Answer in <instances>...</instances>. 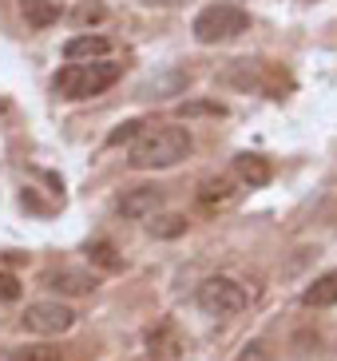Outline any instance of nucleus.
Here are the masks:
<instances>
[{
    "mask_svg": "<svg viewBox=\"0 0 337 361\" xmlns=\"http://www.w3.org/2000/svg\"><path fill=\"white\" fill-rule=\"evenodd\" d=\"M190 147H195V139H190L187 128L159 123V128H143V135L127 151V163L135 171H167V167L187 159Z\"/></svg>",
    "mask_w": 337,
    "mask_h": 361,
    "instance_id": "f257e3e1",
    "label": "nucleus"
},
{
    "mask_svg": "<svg viewBox=\"0 0 337 361\" xmlns=\"http://www.w3.org/2000/svg\"><path fill=\"white\" fill-rule=\"evenodd\" d=\"M119 75H123V64H116V60L68 64L56 72L52 87H56V96H63V99H92L99 92H107L111 84H119Z\"/></svg>",
    "mask_w": 337,
    "mask_h": 361,
    "instance_id": "f03ea898",
    "label": "nucleus"
},
{
    "mask_svg": "<svg viewBox=\"0 0 337 361\" xmlns=\"http://www.w3.org/2000/svg\"><path fill=\"white\" fill-rule=\"evenodd\" d=\"M250 28V12L243 4H231V0H219V4H207V8L195 16L190 32L199 44H226L234 36H243Z\"/></svg>",
    "mask_w": 337,
    "mask_h": 361,
    "instance_id": "7ed1b4c3",
    "label": "nucleus"
},
{
    "mask_svg": "<svg viewBox=\"0 0 337 361\" xmlns=\"http://www.w3.org/2000/svg\"><path fill=\"white\" fill-rule=\"evenodd\" d=\"M199 310L211 318H234L246 310V286H238L234 278L214 274L199 286Z\"/></svg>",
    "mask_w": 337,
    "mask_h": 361,
    "instance_id": "20e7f679",
    "label": "nucleus"
},
{
    "mask_svg": "<svg viewBox=\"0 0 337 361\" xmlns=\"http://www.w3.org/2000/svg\"><path fill=\"white\" fill-rule=\"evenodd\" d=\"M20 326L28 329V334H36V338H60V334H68V329L75 326V314H72V306H63V302H32V306L24 310Z\"/></svg>",
    "mask_w": 337,
    "mask_h": 361,
    "instance_id": "39448f33",
    "label": "nucleus"
},
{
    "mask_svg": "<svg viewBox=\"0 0 337 361\" xmlns=\"http://www.w3.org/2000/svg\"><path fill=\"white\" fill-rule=\"evenodd\" d=\"M159 207H163V191L159 187H131L119 199V214L123 219H155Z\"/></svg>",
    "mask_w": 337,
    "mask_h": 361,
    "instance_id": "423d86ee",
    "label": "nucleus"
},
{
    "mask_svg": "<svg viewBox=\"0 0 337 361\" xmlns=\"http://www.w3.org/2000/svg\"><path fill=\"white\" fill-rule=\"evenodd\" d=\"M238 199V183L231 175H214V179H202L199 183V207L202 211H226L231 202Z\"/></svg>",
    "mask_w": 337,
    "mask_h": 361,
    "instance_id": "0eeeda50",
    "label": "nucleus"
},
{
    "mask_svg": "<svg viewBox=\"0 0 337 361\" xmlns=\"http://www.w3.org/2000/svg\"><path fill=\"white\" fill-rule=\"evenodd\" d=\"M111 52V40L107 36H95V32H80L72 40L63 44V56L72 60V64H92V60H107Z\"/></svg>",
    "mask_w": 337,
    "mask_h": 361,
    "instance_id": "6e6552de",
    "label": "nucleus"
},
{
    "mask_svg": "<svg viewBox=\"0 0 337 361\" xmlns=\"http://www.w3.org/2000/svg\"><path fill=\"white\" fill-rule=\"evenodd\" d=\"M48 282V290H56V294L63 298H80V294H92L95 290V274H84V270H52V274L44 278Z\"/></svg>",
    "mask_w": 337,
    "mask_h": 361,
    "instance_id": "1a4fd4ad",
    "label": "nucleus"
},
{
    "mask_svg": "<svg viewBox=\"0 0 337 361\" xmlns=\"http://www.w3.org/2000/svg\"><path fill=\"white\" fill-rule=\"evenodd\" d=\"M234 175H238L246 187H266V183L274 179V167H270L262 155H250V151H243V155L234 159Z\"/></svg>",
    "mask_w": 337,
    "mask_h": 361,
    "instance_id": "9d476101",
    "label": "nucleus"
},
{
    "mask_svg": "<svg viewBox=\"0 0 337 361\" xmlns=\"http://www.w3.org/2000/svg\"><path fill=\"white\" fill-rule=\"evenodd\" d=\"M302 306H314V310H326V306H337V270L314 278L306 290H302Z\"/></svg>",
    "mask_w": 337,
    "mask_h": 361,
    "instance_id": "9b49d317",
    "label": "nucleus"
},
{
    "mask_svg": "<svg viewBox=\"0 0 337 361\" xmlns=\"http://www.w3.org/2000/svg\"><path fill=\"white\" fill-rule=\"evenodd\" d=\"M20 16L28 28H52L60 20V4L56 0H20Z\"/></svg>",
    "mask_w": 337,
    "mask_h": 361,
    "instance_id": "f8f14e48",
    "label": "nucleus"
},
{
    "mask_svg": "<svg viewBox=\"0 0 337 361\" xmlns=\"http://www.w3.org/2000/svg\"><path fill=\"white\" fill-rule=\"evenodd\" d=\"M87 262L99 266V270H107V274H119V270H123V258H119V250L107 243V238L87 243Z\"/></svg>",
    "mask_w": 337,
    "mask_h": 361,
    "instance_id": "ddd939ff",
    "label": "nucleus"
},
{
    "mask_svg": "<svg viewBox=\"0 0 337 361\" xmlns=\"http://www.w3.org/2000/svg\"><path fill=\"white\" fill-rule=\"evenodd\" d=\"M147 231L155 238H179V234H187V219L183 214H155L147 223Z\"/></svg>",
    "mask_w": 337,
    "mask_h": 361,
    "instance_id": "4468645a",
    "label": "nucleus"
},
{
    "mask_svg": "<svg viewBox=\"0 0 337 361\" xmlns=\"http://www.w3.org/2000/svg\"><path fill=\"white\" fill-rule=\"evenodd\" d=\"M179 116L190 119V116H226V107L219 99H190V104H179Z\"/></svg>",
    "mask_w": 337,
    "mask_h": 361,
    "instance_id": "2eb2a0df",
    "label": "nucleus"
},
{
    "mask_svg": "<svg viewBox=\"0 0 337 361\" xmlns=\"http://www.w3.org/2000/svg\"><path fill=\"white\" fill-rule=\"evenodd\" d=\"M4 361H60V350H52V345H28V350H12Z\"/></svg>",
    "mask_w": 337,
    "mask_h": 361,
    "instance_id": "dca6fc26",
    "label": "nucleus"
},
{
    "mask_svg": "<svg viewBox=\"0 0 337 361\" xmlns=\"http://www.w3.org/2000/svg\"><path fill=\"white\" fill-rule=\"evenodd\" d=\"M143 128H147L143 119H127V123H119V128L107 135V143H111V147H119V143H135V139L143 135Z\"/></svg>",
    "mask_w": 337,
    "mask_h": 361,
    "instance_id": "f3484780",
    "label": "nucleus"
},
{
    "mask_svg": "<svg viewBox=\"0 0 337 361\" xmlns=\"http://www.w3.org/2000/svg\"><path fill=\"white\" fill-rule=\"evenodd\" d=\"M107 12H104V4H92V0H84V4H75V12H72V20L75 24H99Z\"/></svg>",
    "mask_w": 337,
    "mask_h": 361,
    "instance_id": "a211bd4d",
    "label": "nucleus"
},
{
    "mask_svg": "<svg viewBox=\"0 0 337 361\" xmlns=\"http://www.w3.org/2000/svg\"><path fill=\"white\" fill-rule=\"evenodd\" d=\"M238 361H274V357H270V350H266V341H246L243 353H238Z\"/></svg>",
    "mask_w": 337,
    "mask_h": 361,
    "instance_id": "6ab92c4d",
    "label": "nucleus"
},
{
    "mask_svg": "<svg viewBox=\"0 0 337 361\" xmlns=\"http://www.w3.org/2000/svg\"><path fill=\"white\" fill-rule=\"evenodd\" d=\"M16 298H20V278L0 274V302H16Z\"/></svg>",
    "mask_w": 337,
    "mask_h": 361,
    "instance_id": "aec40b11",
    "label": "nucleus"
}]
</instances>
